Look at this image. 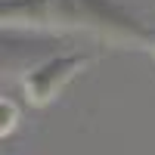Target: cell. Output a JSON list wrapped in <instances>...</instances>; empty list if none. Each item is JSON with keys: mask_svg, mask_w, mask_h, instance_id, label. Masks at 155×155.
Here are the masks:
<instances>
[{"mask_svg": "<svg viewBox=\"0 0 155 155\" xmlns=\"http://www.w3.org/2000/svg\"><path fill=\"white\" fill-rule=\"evenodd\" d=\"M87 62V56H65V59H50L47 65L34 68L25 74V93H28L31 102H47L53 99V93L68 81V78Z\"/></svg>", "mask_w": 155, "mask_h": 155, "instance_id": "1", "label": "cell"}]
</instances>
